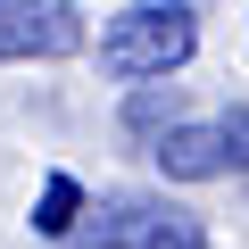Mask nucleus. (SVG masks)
Listing matches in <instances>:
<instances>
[{
	"instance_id": "1",
	"label": "nucleus",
	"mask_w": 249,
	"mask_h": 249,
	"mask_svg": "<svg viewBox=\"0 0 249 249\" xmlns=\"http://www.w3.org/2000/svg\"><path fill=\"white\" fill-rule=\"evenodd\" d=\"M199 50V9L191 0H133L100 25V75L108 83H166L183 58Z\"/></svg>"
},
{
	"instance_id": "2",
	"label": "nucleus",
	"mask_w": 249,
	"mask_h": 249,
	"mask_svg": "<svg viewBox=\"0 0 249 249\" xmlns=\"http://www.w3.org/2000/svg\"><path fill=\"white\" fill-rule=\"evenodd\" d=\"M75 50H83L75 0H0V67H25V58H75Z\"/></svg>"
},
{
	"instance_id": "3",
	"label": "nucleus",
	"mask_w": 249,
	"mask_h": 249,
	"mask_svg": "<svg viewBox=\"0 0 249 249\" xmlns=\"http://www.w3.org/2000/svg\"><path fill=\"white\" fill-rule=\"evenodd\" d=\"M91 224H75V241L67 249H142L150 241V224L166 216V199H150V191H108L100 208H83Z\"/></svg>"
},
{
	"instance_id": "4",
	"label": "nucleus",
	"mask_w": 249,
	"mask_h": 249,
	"mask_svg": "<svg viewBox=\"0 0 249 249\" xmlns=\"http://www.w3.org/2000/svg\"><path fill=\"white\" fill-rule=\"evenodd\" d=\"M158 166H166V183H216V175H232V150H224V124H175V133L150 150Z\"/></svg>"
},
{
	"instance_id": "5",
	"label": "nucleus",
	"mask_w": 249,
	"mask_h": 249,
	"mask_svg": "<svg viewBox=\"0 0 249 249\" xmlns=\"http://www.w3.org/2000/svg\"><path fill=\"white\" fill-rule=\"evenodd\" d=\"M183 124V83H142V91H124V133H142L150 150Z\"/></svg>"
},
{
	"instance_id": "6",
	"label": "nucleus",
	"mask_w": 249,
	"mask_h": 249,
	"mask_svg": "<svg viewBox=\"0 0 249 249\" xmlns=\"http://www.w3.org/2000/svg\"><path fill=\"white\" fill-rule=\"evenodd\" d=\"M75 216H83V183L75 175H50L42 183V208H34V232L42 241H75Z\"/></svg>"
},
{
	"instance_id": "7",
	"label": "nucleus",
	"mask_w": 249,
	"mask_h": 249,
	"mask_svg": "<svg viewBox=\"0 0 249 249\" xmlns=\"http://www.w3.org/2000/svg\"><path fill=\"white\" fill-rule=\"evenodd\" d=\"M142 249H208V224L191 216V208H166L158 224H150V241Z\"/></svg>"
},
{
	"instance_id": "8",
	"label": "nucleus",
	"mask_w": 249,
	"mask_h": 249,
	"mask_svg": "<svg viewBox=\"0 0 249 249\" xmlns=\"http://www.w3.org/2000/svg\"><path fill=\"white\" fill-rule=\"evenodd\" d=\"M216 124H224V150H232V166H249V108H224Z\"/></svg>"
}]
</instances>
